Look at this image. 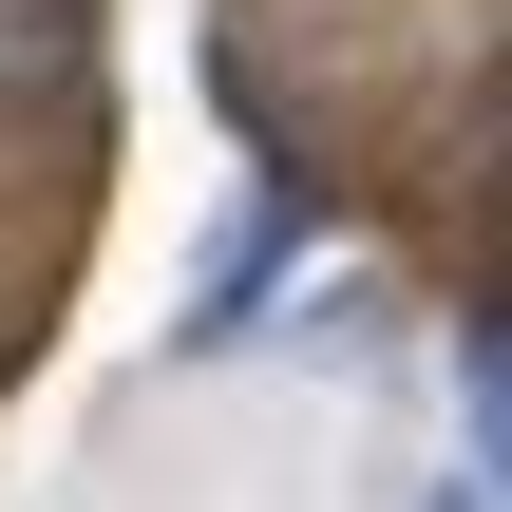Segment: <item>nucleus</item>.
Returning a JSON list of instances; mask_svg holds the SVG:
<instances>
[{"mask_svg": "<svg viewBox=\"0 0 512 512\" xmlns=\"http://www.w3.org/2000/svg\"><path fill=\"white\" fill-rule=\"evenodd\" d=\"M285 247H304V209H285V190H247V209H228V247H209V285H190V342H228V323L285 285Z\"/></svg>", "mask_w": 512, "mask_h": 512, "instance_id": "1", "label": "nucleus"}, {"mask_svg": "<svg viewBox=\"0 0 512 512\" xmlns=\"http://www.w3.org/2000/svg\"><path fill=\"white\" fill-rule=\"evenodd\" d=\"M95 76V0H0V114H57Z\"/></svg>", "mask_w": 512, "mask_h": 512, "instance_id": "2", "label": "nucleus"}, {"mask_svg": "<svg viewBox=\"0 0 512 512\" xmlns=\"http://www.w3.org/2000/svg\"><path fill=\"white\" fill-rule=\"evenodd\" d=\"M456 380H475V475L512 494V304L475 323V342H456Z\"/></svg>", "mask_w": 512, "mask_h": 512, "instance_id": "3", "label": "nucleus"}, {"mask_svg": "<svg viewBox=\"0 0 512 512\" xmlns=\"http://www.w3.org/2000/svg\"><path fill=\"white\" fill-rule=\"evenodd\" d=\"M456 190L512 228V38H494V76H475V133H456Z\"/></svg>", "mask_w": 512, "mask_h": 512, "instance_id": "4", "label": "nucleus"}, {"mask_svg": "<svg viewBox=\"0 0 512 512\" xmlns=\"http://www.w3.org/2000/svg\"><path fill=\"white\" fill-rule=\"evenodd\" d=\"M437 512H512V494H494V475H456V494H437Z\"/></svg>", "mask_w": 512, "mask_h": 512, "instance_id": "5", "label": "nucleus"}]
</instances>
